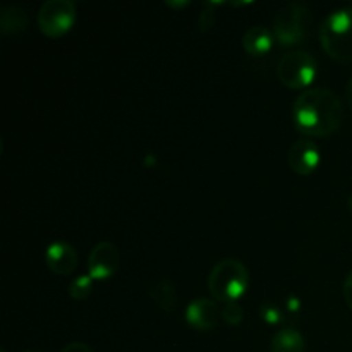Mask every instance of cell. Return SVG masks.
<instances>
[{"label": "cell", "mask_w": 352, "mask_h": 352, "mask_svg": "<svg viewBox=\"0 0 352 352\" xmlns=\"http://www.w3.org/2000/svg\"><path fill=\"white\" fill-rule=\"evenodd\" d=\"M220 316H222V308H219L215 299L206 298L192 299L184 313L186 323L196 332H210V330H213L219 323Z\"/></svg>", "instance_id": "8"}, {"label": "cell", "mask_w": 352, "mask_h": 352, "mask_svg": "<svg viewBox=\"0 0 352 352\" xmlns=\"http://www.w3.org/2000/svg\"><path fill=\"white\" fill-rule=\"evenodd\" d=\"M76 17L72 0H47L38 10V30L48 38H62L74 28Z\"/></svg>", "instance_id": "6"}, {"label": "cell", "mask_w": 352, "mask_h": 352, "mask_svg": "<svg viewBox=\"0 0 352 352\" xmlns=\"http://www.w3.org/2000/svg\"><path fill=\"white\" fill-rule=\"evenodd\" d=\"M277 76L285 88L306 91V88H309L318 76V62L309 52H289L278 62Z\"/></svg>", "instance_id": "5"}, {"label": "cell", "mask_w": 352, "mask_h": 352, "mask_svg": "<svg viewBox=\"0 0 352 352\" xmlns=\"http://www.w3.org/2000/svg\"><path fill=\"white\" fill-rule=\"evenodd\" d=\"M285 308H287L289 315H299V311H301V301H299V298H296V296H289V298L285 299Z\"/></svg>", "instance_id": "19"}, {"label": "cell", "mask_w": 352, "mask_h": 352, "mask_svg": "<svg viewBox=\"0 0 352 352\" xmlns=\"http://www.w3.org/2000/svg\"><path fill=\"white\" fill-rule=\"evenodd\" d=\"M208 289L217 302H239L250 289V272L234 258H226L212 268Z\"/></svg>", "instance_id": "2"}, {"label": "cell", "mask_w": 352, "mask_h": 352, "mask_svg": "<svg viewBox=\"0 0 352 352\" xmlns=\"http://www.w3.org/2000/svg\"><path fill=\"white\" fill-rule=\"evenodd\" d=\"M28 12L21 6H7L0 10V31L7 36H16L28 28Z\"/></svg>", "instance_id": "12"}, {"label": "cell", "mask_w": 352, "mask_h": 352, "mask_svg": "<svg viewBox=\"0 0 352 352\" xmlns=\"http://www.w3.org/2000/svg\"><path fill=\"white\" fill-rule=\"evenodd\" d=\"M289 167L298 175H309L320 167L322 155L316 143L309 138H301L291 146L287 153Z\"/></svg>", "instance_id": "9"}, {"label": "cell", "mask_w": 352, "mask_h": 352, "mask_svg": "<svg viewBox=\"0 0 352 352\" xmlns=\"http://www.w3.org/2000/svg\"><path fill=\"white\" fill-rule=\"evenodd\" d=\"M168 6H172V7H184V6H188V2H179V3H174V2H167Z\"/></svg>", "instance_id": "23"}, {"label": "cell", "mask_w": 352, "mask_h": 352, "mask_svg": "<svg viewBox=\"0 0 352 352\" xmlns=\"http://www.w3.org/2000/svg\"><path fill=\"white\" fill-rule=\"evenodd\" d=\"M347 206H349V212L352 213V195L349 196V199H347Z\"/></svg>", "instance_id": "24"}, {"label": "cell", "mask_w": 352, "mask_h": 352, "mask_svg": "<svg viewBox=\"0 0 352 352\" xmlns=\"http://www.w3.org/2000/svg\"><path fill=\"white\" fill-rule=\"evenodd\" d=\"M320 43L333 60L352 62V6L340 7L325 17L320 26Z\"/></svg>", "instance_id": "3"}, {"label": "cell", "mask_w": 352, "mask_h": 352, "mask_svg": "<svg viewBox=\"0 0 352 352\" xmlns=\"http://www.w3.org/2000/svg\"><path fill=\"white\" fill-rule=\"evenodd\" d=\"M346 96H347V105H349V109L352 110V78H351L349 85H347V89H346Z\"/></svg>", "instance_id": "22"}, {"label": "cell", "mask_w": 352, "mask_h": 352, "mask_svg": "<svg viewBox=\"0 0 352 352\" xmlns=\"http://www.w3.org/2000/svg\"><path fill=\"white\" fill-rule=\"evenodd\" d=\"M93 287H95V280L88 274L79 275V277L72 278V282L69 284L67 294L74 301H85L93 292Z\"/></svg>", "instance_id": "15"}, {"label": "cell", "mask_w": 352, "mask_h": 352, "mask_svg": "<svg viewBox=\"0 0 352 352\" xmlns=\"http://www.w3.org/2000/svg\"><path fill=\"white\" fill-rule=\"evenodd\" d=\"M305 337L294 327H285L272 337V352H305Z\"/></svg>", "instance_id": "13"}, {"label": "cell", "mask_w": 352, "mask_h": 352, "mask_svg": "<svg viewBox=\"0 0 352 352\" xmlns=\"http://www.w3.org/2000/svg\"><path fill=\"white\" fill-rule=\"evenodd\" d=\"M274 33L265 26H253L244 33L243 48L251 57H265L274 48Z\"/></svg>", "instance_id": "11"}, {"label": "cell", "mask_w": 352, "mask_h": 352, "mask_svg": "<svg viewBox=\"0 0 352 352\" xmlns=\"http://www.w3.org/2000/svg\"><path fill=\"white\" fill-rule=\"evenodd\" d=\"M222 320L230 327H237L244 320V311L239 302H227L222 305Z\"/></svg>", "instance_id": "17"}, {"label": "cell", "mask_w": 352, "mask_h": 352, "mask_svg": "<svg viewBox=\"0 0 352 352\" xmlns=\"http://www.w3.org/2000/svg\"><path fill=\"white\" fill-rule=\"evenodd\" d=\"M45 265L52 274L65 277L78 268V253L69 243L55 241L45 250Z\"/></svg>", "instance_id": "10"}, {"label": "cell", "mask_w": 352, "mask_h": 352, "mask_svg": "<svg viewBox=\"0 0 352 352\" xmlns=\"http://www.w3.org/2000/svg\"><path fill=\"white\" fill-rule=\"evenodd\" d=\"M30 352H34V351H30Z\"/></svg>", "instance_id": "25"}, {"label": "cell", "mask_w": 352, "mask_h": 352, "mask_svg": "<svg viewBox=\"0 0 352 352\" xmlns=\"http://www.w3.org/2000/svg\"><path fill=\"white\" fill-rule=\"evenodd\" d=\"M150 298L153 299L158 308H162L164 311H172L175 308V301H177V292L168 282L162 280L151 285Z\"/></svg>", "instance_id": "14"}, {"label": "cell", "mask_w": 352, "mask_h": 352, "mask_svg": "<svg viewBox=\"0 0 352 352\" xmlns=\"http://www.w3.org/2000/svg\"><path fill=\"white\" fill-rule=\"evenodd\" d=\"M120 267L119 248L109 241L95 244L88 256V275L95 282L112 278Z\"/></svg>", "instance_id": "7"}, {"label": "cell", "mask_w": 352, "mask_h": 352, "mask_svg": "<svg viewBox=\"0 0 352 352\" xmlns=\"http://www.w3.org/2000/svg\"><path fill=\"white\" fill-rule=\"evenodd\" d=\"M308 24L309 14L306 6L299 2H289L284 3L275 14L272 33L275 41L282 47H296L306 40Z\"/></svg>", "instance_id": "4"}, {"label": "cell", "mask_w": 352, "mask_h": 352, "mask_svg": "<svg viewBox=\"0 0 352 352\" xmlns=\"http://www.w3.org/2000/svg\"><path fill=\"white\" fill-rule=\"evenodd\" d=\"M215 6L217 3H205V9L199 14V28H201V31H208L215 23V10H213Z\"/></svg>", "instance_id": "18"}, {"label": "cell", "mask_w": 352, "mask_h": 352, "mask_svg": "<svg viewBox=\"0 0 352 352\" xmlns=\"http://www.w3.org/2000/svg\"><path fill=\"white\" fill-rule=\"evenodd\" d=\"M296 129L308 138H327L344 122L342 100L327 88H309L296 98L292 107Z\"/></svg>", "instance_id": "1"}, {"label": "cell", "mask_w": 352, "mask_h": 352, "mask_svg": "<svg viewBox=\"0 0 352 352\" xmlns=\"http://www.w3.org/2000/svg\"><path fill=\"white\" fill-rule=\"evenodd\" d=\"M260 316H261V320L267 323V325H272V327L280 325V323L284 322V313L280 311V308H278V306H275L274 302H270V301L261 302Z\"/></svg>", "instance_id": "16"}, {"label": "cell", "mask_w": 352, "mask_h": 352, "mask_svg": "<svg viewBox=\"0 0 352 352\" xmlns=\"http://www.w3.org/2000/svg\"><path fill=\"white\" fill-rule=\"evenodd\" d=\"M60 352H93L91 347L85 342H71L64 347Z\"/></svg>", "instance_id": "21"}, {"label": "cell", "mask_w": 352, "mask_h": 352, "mask_svg": "<svg viewBox=\"0 0 352 352\" xmlns=\"http://www.w3.org/2000/svg\"><path fill=\"white\" fill-rule=\"evenodd\" d=\"M344 299H346L347 306L352 309V270L347 274L346 280H344Z\"/></svg>", "instance_id": "20"}]
</instances>
